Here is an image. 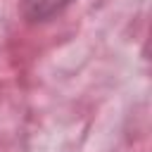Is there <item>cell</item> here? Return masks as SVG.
Segmentation results:
<instances>
[{"instance_id": "cell-1", "label": "cell", "mask_w": 152, "mask_h": 152, "mask_svg": "<svg viewBox=\"0 0 152 152\" xmlns=\"http://www.w3.org/2000/svg\"><path fill=\"white\" fill-rule=\"evenodd\" d=\"M71 0H24V12L28 19L43 21V19H50L55 12H59Z\"/></svg>"}]
</instances>
